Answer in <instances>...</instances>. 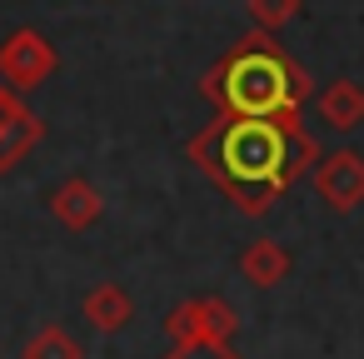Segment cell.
Segmentation results:
<instances>
[{"instance_id":"11","label":"cell","mask_w":364,"mask_h":359,"mask_svg":"<svg viewBox=\"0 0 364 359\" xmlns=\"http://www.w3.org/2000/svg\"><path fill=\"white\" fill-rule=\"evenodd\" d=\"M21 359H85V344L65 329V324H46L26 339Z\"/></svg>"},{"instance_id":"8","label":"cell","mask_w":364,"mask_h":359,"mask_svg":"<svg viewBox=\"0 0 364 359\" xmlns=\"http://www.w3.org/2000/svg\"><path fill=\"white\" fill-rule=\"evenodd\" d=\"M314 110H319V120H324L329 130L349 135V130L364 125V85H354V80H334V85H324V90L314 95Z\"/></svg>"},{"instance_id":"3","label":"cell","mask_w":364,"mask_h":359,"mask_svg":"<svg viewBox=\"0 0 364 359\" xmlns=\"http://www.w3.org/2000/svg\"><path fill=\"white\" fill-rule=\"evenodd\" d=\"M165 334L170 344H230L240 334V314L220 294H195L165 314Z\"/></svg>"},{"instance_id":"12","label":"cell","mask_w":364,"mask_h":359,"mask_svg":"<svg viewBox=\"0 0 364 359\" xmlns=\"http://www.w3.org/2000/svg\"><path fill=\"white\" fill-rule=\"evenodd\" d=\"M299 6H304V0H245L255 31H264V36H274L279 26H289V21L299 16Z\"/></svg>"},{"instance_id":"7","label":"cell","mask_w":364,"mask_h":359,"mask_svg":"<svg viewBox=\"0 0 364 359\" xmlns=\"http://www.w3.org/2000/svg\"><path fill=\"white\" fill-rule=\"evenodd\" d=\"M46 140V125H41V115L16 95V105L6 110V120H0V175H11L36 145Z\"/></svg>"},{"instance_id":"14","label":"cell","mask_w":364,"mask_h":359,"mask_svg":"<svg viewBox=\"0 0 364 359\" xmlns=\"http://www.w3.org/2000/svg\"><path fill=\"white\" fill-rule=\"evenodd\" d=\"M16 105V90H6V85H0V120H6V110Z\"/></svg>"},{"instance_id":"2","label":"cell","mask_w":364,"mask_h":359,"mask_svg":"<svg viewBox=\"0 0 364 359\" xmlns=\"http://www.w3.org/2000/svg\"><path fill=\"white\" fill-rule=\"evenodd\" d=\"M200 95L215 105V115H235V120L299 115V105L309 100V70L274 36L250 31L205 70Z\"/></svg>"},{"instance_id":"4","label":"cell","mask_w":364,"mask_h":359,"mask_svg":"<svg viewBox=\"0 0 364 359\" xmlns=\"http://www.w3.org/2000/svg\"><path fill=\"white\" fill-rule=\"evenodd\" d=\"M55 70H60V55H55V45L41 31L26 26V31H11L6 41H0V80H6V90L26 95V90L46 85Z\"/></svg>"},{"instance_id":"9","label":"cell","mask_w":364,"mask_h":359,"mask_svg":"<svg viewBox=\"0 0 364 359\" xmlns=\"http://www.w3.org/2000/svg\"><path fill=\"white\" fill-rule=\"evenodd\" d=\"M80 314H85L90 329H100V334H120V329L135 319V299H130L120 284H95V289L80 299Z\"/></svg>"},{"instance_id":"6","label":"cell","mask_w":364,"mask_h":359,"mask_svg":"<svg viewBox=\"0 0 364 359\" xmlns=\"http://www.w3.org/2000/svg\"><path fill=\"white\" fill-rule=\"evenodd\" d=\"M50 215H55V225H65L70 235H80V230H90L105 215V200H100V190L85 175H70V180H60L50 190Z\"/></svg>"},{"instance_id":"5","label":"cell","mask_w":364,"mask_h":359,"mask_svg":"<svg viewBox=\"0 0 364 359\" xmlns=\"http://www.w3.org/2000/svg\"><path fill=\"white\" fill-rule=\"evenodd\" d=\"M309 185H314V195H319L334 215H354V210L364 205V155H359V150L319 155L314 170H309Z\"/></svg>"},{"instance_id":"10","label":"cell","mask_w":364,"mask_h":359,"mask_svg":"<svg viewBox=\"0 0 364 359\" xmlns=\"http://www.w3.org/2000/svg\"><path fill=\"white\" fill-rule=\"evenodd\" d=\"M240 274H245L250 284H259V289H274V284L289 274V250L274 245V240H255V245H245V254H240Z\"/></svg>"},{"instance_id":"1","label":"cell","mask_w":364,"mask_h":359,"mask_svg":"<svg viewBox=\"0 0 364 359\" xmlns=\"http://www.w3.org/2000/svg\"><path fill=\"white\" fill-rule=\"evenodd\" d=\"M185 155L225 200H235L240 215L259 220L279 205L289 185H299L314 170L319 145L299 115H274V120L215 115L205 130L190 135Z\"/></svg>"},{"instance_id":"13","label":"cell","mask_w":364,"mask_h":359,"mask_svg":"<svg viewBox=\"0 0 364 359\" xmlns=\"http://www.w3.org/2000/svg\"><path fill=\"white\" fill-rule=\"evenodd\" d=\"M165 359H240L230 344H170Z\"/></svg>"}]
</instances>
